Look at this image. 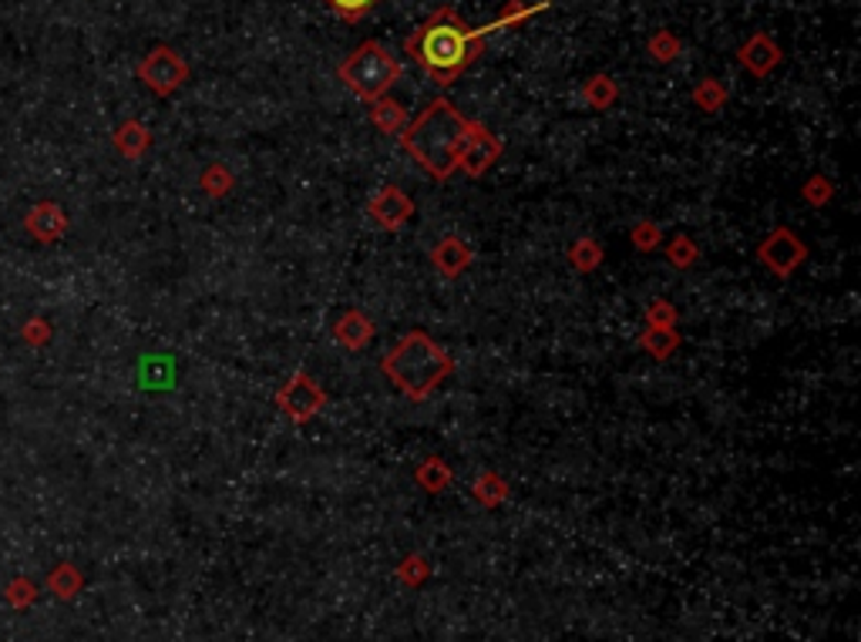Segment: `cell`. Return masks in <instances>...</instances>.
Listing matches in <instances>:
<instances>
[{"mask_svg":"<svg viewBox=\"0 0 861 642\" xmlns=\"http://www.w3.org/2000/svg\"><path fill=\"white\" fill-rule=\"evenodd\" d=\"M323 390L307 377V374H297L290 384H286L279 394H276V404L290 414L294 420H310L320 407H323Z\"/></svg>","mask_w":861,"mask_h":642,"instance_id":"obj_7","label":"cell"},{"mask_svg":"<svg viewBox=\"0 0 861 642\" xmlns=\"http://www.w3.org/2000/svg\"><path fill=\"white\" fill-rule=\"evenodd\" d=\"M185 75H189V67H185V61H182L172 47L152 51L149 61L141 64V78H146L149 88L159 92V95H172V92L185 82Z\"/></svg>","mask_w":861,"mask_h":642,"instance_id":"obj_6","label":"cell"},{"mask_svg":"<svg viewBox=\"0 0 861 642\" xmlns=\"http://www.w3.org/2000/svg\"><path fill=\"white\" fill-rule=\"evenodd\" d=\"M337 75L343 88H350L361 101H378L387 98V92L401 82V61L378 41H364L340 67Z\"/></svg>","mask_w":861,"mask_h":642,"instance_id":"obj_4","label":"cell"},{"mask_svg":"<svg viewBox=\"0 0 861 642\" xmlns=\"http://www.w3.org/2000/svg\"><path fill=\"white\" fill-rule=\"evenodd\" d=\"M549 4H509L491 24L485 28H471L455 8H438L431 14L414 34H407L404 41V54L424 71V75L435 82L438 88H451L465 71L481 57L485 41L501 31V28H519L525 24L535 11H545Z\"/></svg>","mask_w":861,"mask_h":642,"instance_id":"obj_1","label":"cell"},{"mask_svg":"<svg viewBox=\"0 0 861 642\" xmlns=\"http://www.w3.org/2000/svg\"><path fill=\"white\" fill-rule=\"evenodd\" d=\"M411 212H414V205H411V199L397 185L381 189L378 199L371 202V216H374V223L381 229H401L411 220Z\"/></svg>","mask_w":861,"mask_h":642,"instance_id":"obj_9","label":"cell"},{"mask_svg":"<svg viewBox=\"0 0 861 642\" xmlns=\"http://www.w3.org/2000/svg\"><path fill=\"white\" fill-rule=\"evenodd\" d=\"M642 346H650L657 356H667V353L677 346V336H673V330H667V327H653L650 333L642 336Z\"/></svg>","mask_w":861,"mask_h":642,"instance_id":"obj_17","label":"cell"},{"mask_svg":"<svg viewBox=\"0 0 861 642\" xmlns=\"http://www.w3.org/2000/svg\"><path fill=\"white\" fill-rule=\"evenodd\" d=\"M583 98L593 105V108H609L613 101H616V85L606 78V75H596V78H589L586 82V88H583Z\"/></svg>","mask_w":861,"mask_h":642,"instance_id":"obj_15","label":"cell"},{"mask_svg":"<svg viewBox=\"0 0 861 642\" xmlns=\"http://www.w3.org/2000/svg\"><path fill=\"white\" fill-rule=\"evenodd\" d=\"M808 256L805 243L791 233V229H777L764 239L761 246V259L774 269V272H795V266Z\"/></svg>","mask_w":861,"mask_h":642,"instance_id":"obj_8","label":"cell"},{"mask_svg":"<svg viewBox=\"0 0 861 642\" xmlns=\"http://www.w3.org/2000/svg\"><path fill=\"white\" fill-rule=\"evenodd\" d=\"M693 256H697V249L690 246V239H677V243L670 246V259H677L680 266H687Z\"/></svg>","mask_w":861,"mask_h":642,"instance_id":"obj_20","label":"cell"},{"mask_svg":"<svg viewBox=\"0 0 861 642\" xmlns=\"http://www.w3.org/2000/svg\"><path fill=\"white\" fill-rule=\"evenodd\" d=\"M677 51H680V41H677L670 31H660V34L650 38V54H653L657 61H673Z\"/></svg>","mask_w":861,"mask_h":642,"instance_id":"obj_18","label":"cell"},{"mask_svg":"<svg viewBox=\"0 0 861 642\" xmlns=\"http://www.w3.org/2000/svg\"><path fill=\"white\" fill-rule=\"evenodd\" d=\"M498 156H501V141L485 125L468 121V131L458 149V169H465L468 175H485Z\"/></svg>","mask_w":861,"mask_h":642,"instance_id":"obj_5","label":"cell"},{"mask_svg":"<svg viewBox=\"0 0 861 642\" xmlns=\"http://www.w3.org/2000/svg\"><path fill=\"white\" fill-rule=\"evenodd\" d=\"M371 333H374L371 320H368L364 313H357V310L343 313V317H340V323L333 327V336H337L343 346H350V350H361V346L371 340Z\"/></svg>","mask_w":861,"mask_h":642,"instance_id":"obj_11","label":"cell"},{"mask_svg":"<svg viewBox=\"0 0 861 642\" xmlns=\"http://www.w3.org/2000/svg\"><path fill=\"white\" fill-rule=\"evenodd\" d=\"M323 4L340 18V21H347V24H357V21H364L381 0H323Z\"/></svg>","mask_w":861,"mask_h":642,"instance_id":"obj_14","label":"cell"},{"mask_svg":"<svg viewBox=\"0 0 861 642\" xmlns=\"http://www.w3.org/2000/svg\"><path fill=\"white\" fill-rule=\"evenodd\" d=\"M435 263L445 276H458L471 263V249L461 239H442V246L435 249Z\"/></svg>","mask_w":861,"mask_h":642,"instance_id":"obj_12","label":"cell"},{"mask_svg":"<svg viewBox=\"0 0 861 642\" xmlns=\"http://www.w3.org/2000/svg\"><path fill=\"white\" fill-rule=\"evenodd\" d=\"M384 374L411 400H424L451 374V356L431 336L411 333L384 356Z\"/></svg>","mask_w":861,"mask_h":642,"instance_id":"obj_3","label":"cell"},{"mask_svg":"<svg viewBox=\"0 0 861 642\" xmlns=\"http://www.w3.org/2000/svg\"><path fill=\"white\" fill-rule=\"evenodd\" d=\"M693 101L703 108V111H716L724 101H727V92H724V85L721 82H713V78H706L697 92H693Z\"/></svg>","mask_w":861,"mask_h":642,"instance_id":"obj_16","label":"cell"},{"mask_svg":"<svg viewBox=\"0 0 861 642\" xmlns=\"http://www.w3.org/2000/svg\"><path fill=\"white\" fill-rule=\"evenodd\" d=\"M599 246L596 243H589V239H580V246L576 249H572V259H576V266L586 272V269H593L596 263H599Z\"/></svg>","mask_w":861,"mask_h":642,"instance_id":"obj_19","label":"cell"},{"mask_svg":"<svg viewBox=\"0 0 861 642\" xmlns=\"http://www.w3.org/2000/svg\"><path fill=\"white\" fill-rule=\"evenodd\" d=\"M371 121H374L381 131H387V135H401V131L407 128V115H404V108H401L397 101H391V98H378V101H371Z\"/></svg>","mask_w":861,"mask_h":642,"instance_id":"obj_13","label":"cell"},{"mask_svg":"<svg viewBox=\"0 0 861 642\" xmlns=\"http://www.w3.org/2000/svg\"><path fill=\"white\" fill-rule=\"evenodd\" d=\"M737 57H741V64L747 67V71H754V75H770V71L780 64V47L767 38V34H754L741 51H737Z\"/></svg>","mask_w":861,"mask_h":642,"instance_id":"obj_10","label":"cell"},{"mask_svg":"<svg viewBox=\"0 0 861 642\" xmlns=\"http://www.w3.org/2000/svg\"><path fill=\"white\" fill-rule=\"evenodd\" d=\"M465 131L468 118L448 98H435L397 135V141L431 179L445 182L458 172V149Z\"/></svg>","mask_w":861,"mask_h":642,"instance_id":"obj_2","label":"cell"}]
</instances>
